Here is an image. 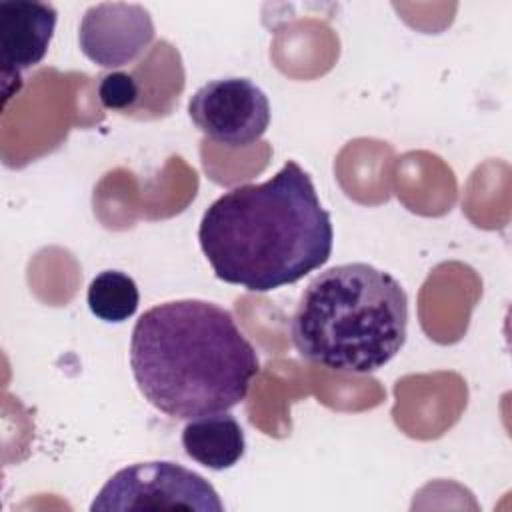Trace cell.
Instances as JSON below:
<instances>
[{
    "label": "cell",
    "instance_id": "obj_1",
    "mask_svg": "<svg viewBox=\"0 0 512 512\" xmlns=\"http://www.w3.org/2000/svg\"><path fill=\"white\" fill-rule=\"evenodd\" d=\"M198 240L218 280L270 292L324 266L334 230L308 172L288 160L266 182L218 196L202 214Z\"/></svg>",
    "mask_w": 512,
    "mask_h": 512
},
{
    "label": "cell",
    "instance_id": "obj_2",
    "mask_svg": "<svg viewBox=\"0 0 512 512\" xmlns=\"http://www.w3.org/2000/svg\"><path fill=\"white\" fill-rule=\"evenodd\" d=\"M130 366L144 398L176 420L228 412L260 372L234 316L196 298L156 304L136 320Z\"/></svg>",
    "mask_w": 512,
    "mask_h": 512
},
{
    "label": "cell",
    "instance_id": "obj_3",
    "mask_svg": "<svg viewBox=\"0 0 512 512\" xmlns=\"http://www.w3.org/2000/svg\"><path fill=\"white\" fill-rule=\"evenodd\" d=\"M408 296L388 272L366 262L332 266L302 290L290 336L310 364L370 374L384 368L404 346Z\"/></svg>",
    "mask_w": 512,
    "mask_h": 512
},
{
    "label": "cell",
    "instance_id": "obj_4",
    "mask_svg": "<svg viewBox=\"0 0 512 512\" xmlns=\"http://www.w3.org/2000/svg\"><path fill=\"white\" fill-rule=\"evenodd\" d=\"M92 512L132 510H202L222 512L214 486L176 462L154 460L126 466L112 474L90 504Z\"/></svg>",
    "mask_w": 512,
    "mask_h": 512
},
{
    "label": "cell",
    "instance_id": "obj_5",
    "mask_svg": "<svg viewBox=\"0 0 512 512\" xmlns=\"http://www.w3.org/2000/svg\"><path fill=\"white\" fill-rule=\"evenodd\" d=\"M188 114L206 138L244 148L256 144L268 130L270 102L264 90L248 78H216L192 94Z\"/></svg>",
    "mask_w": 512,
    "mask_h": 512
},
{
    "label": "cell",
    "instance_id": "obj_6",
    "mask_svg": "<svg viewBox=\"0 0 512 512\" xmlns=\"http://www.w3.org/2000/svg\"><path fill=\"white\" fill-rule=\"evenodd\" d=\"M154 34L152 16L144 6L102 2L84 12L78 44L90 62L102 68H120L142 56Z\"/></svg>",
    "mask_w": 512,
    "mask_h": 512
},
{
    "label": "cell",
    "instance_id": "obj_7",
    "mask_svg": "<svg viewBox=\"0 0 512 512\" xmlns=\"http://www.w3.org/2000/svg\"><path fill=\"white\" fill-rule=\"evenodd\" d=\"M56 8L48 2H0V76L8 100L22 86V72L40 64L56 28Z\"/></svg>",
    "mask_w": 512,
    "mask_h": 512
},
{
    "label": "cell",
    "instance_id": "obj_8",
    "mask_svg": "<svg viewBox=\"0 0 512 512\" xmlns=\"http://www.w3.org/2000/svg\"><path fill=\"white\" fill-rule=\"evenodd\" d=\"M182 446L188 458L210 468H232L246 450L244 430L228 412H216L188 420L182 430Z\"/></svg>",
    "mask_w": 512,
    "mask_h": 512
},
{
    "label": "cell",
    "instance_id": "obj_9",
    "mask_svg": "<svg viewBox=\"0 0 512 512\" xmlns=\"http://www.w3.org/2000/svg\"><path fill=\"white\" fill-rule=\"evenodd\" d=\"M90 312L104 322H124L138 310L136 282L120 270H104L92 278L86 294Z\"/></svg>",
    "mask_w": 512,
    "mask_h": 512
},
{
    "label": "cell",
    "instance_id": "obj_10",
    "mask_svg": "<svg viewBox=\"0 0 512 512\" xmlns=\"http://www.w3.org/2000/svg\"><path fill=\"white\" fill-rule=\"evenodd\" d=\"M142 98L140 82L134 72L112 70L100 76L98 100L106 110L132 112Z\"/></svg>",
    "mask_w": 512,
    "mask_h": 512
}]
</instances>
